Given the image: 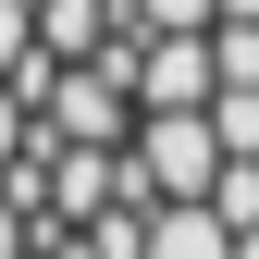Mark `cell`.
I'll use <instances>...</instances> for the list:
<instances>
[{
	"mask_svg": "<svg viewBox=\"0 0 259 259\" xmlns=\"http://www.w3.org/2000/svg\"><path fill=\"white\" fill-rule=\"evenodd\" d=\"M0 259H259V0H0Z\"/></svg>",
	"mask_w": 259,
	"mask_h": 259,
	"instance_id": "6da1fadb",
	"label": "cell"
}]
</instances>
